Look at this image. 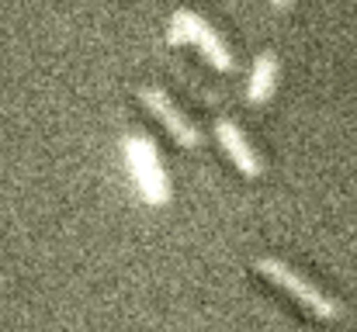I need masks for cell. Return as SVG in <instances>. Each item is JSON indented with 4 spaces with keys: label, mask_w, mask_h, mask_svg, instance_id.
I'll return each mask as SVG.
<instances>
[{
    "label": "cell",
    "mask_w": 357,
    "mask_h": 332,
    "mask_svg": "<svg viewBox=\"0 0 357 332\" xmlns=\"http://www.w3.org/2000/svg\"><path fill=\"white\" fill-rule=\"evenodd\" d=\"M125 159L132 166V177L142 191V198L149 205H163L170 194H167V177L160 170V156H156V145L149 135H128L125 139Z\"/></svg>",
    "instance_id": "cell-3"
},
{
    "label": "cell",
    "mask_w": 357,
    "mask_h": 332,
    "mask_svg": "<svg viewBox=\"0 0 357 332\" xmlns=\"http://www.w3.org/2000/svg\"><path fill=\"white\" fill-rule=\"evenodd\" d=\"M139 101L146 104V111H153V114L167 125V132H170L181 145H188V149H191V145H198V139H202V135H198V128H195V125L177 111V104H174L163 90H156V87H139Z\"/></svg>",
    "instance_id": "cell-4"
},
{
    "label": "cell",
    "mask_w": 357,
    "mask_h": 332,
    "mask_svg": "<svg viewBox=\"0 0 357 332\" xmlns=\"http://www.w3.org/2000/svg\"><path fill=\"white\" fill-rule=\"evenodd\" d=\"M274 80H278V59H274V52H264L253 66V77H250V101L264 104L274 94Z\"/></svg>",
    "instance_id": "cell-6"
},
{
    "label": "cell",
    "mask_w": 357,
    "mask_h": 332,
    "mask_svg": "<svg viewBox=\"0 0 357 332\" xmlns=\"http://www.w3.org/2000/svg\"><path fill=\"white\" fill-rule=\"evenodd\" d=\"M257 274L260 277H267L274 287H281L284 294H291L305 312H312L316 319H337L340 315V305L333 301V298H326L319 287H312L302 274H295L288 263H281V260H274V256H260L257 260Z\"/></svg>",
    "instance_id": "cell-1"
},
{
    "label": "cell",
    "mask_w": 357,
    "mask_h": 332,
    "mask_svg": "<svg viewBox=\"0 0 357 332\" xmlns=\"http://www.w3.org/2000/svg\"><path fill=\"white\" fill-rule=\"evenodd\" d=\"M167 42H170V45L191 42V45L202 49V56H205L215 70H233V56H229V49L222 45V38L212 31V24H208L205 17H198V14H191V10H177V14L170 17Z\"/></svg>",
    "instance_id": "cell-2"
},
{
    "label": "cell",
    "mask_w": 357,
    "mask_h": 332,
    "mask_svg": "<svg viewBox=\"0 0 357 332\" xmlns=\"http://www.w3.org/2000/svg\"><path fill=\"white\" fill-rule=\"evenodd\" d=\"M274 3H278V7H284V3H288V0H274Z\"/></svg>",
    "instance_id": "cell-7"
},
{
    "label": "cell",
    "mask_w": 357,
    "mask_h": 332,
    "mask_svg": "<svg viewBox=\"0 0 357 332\" xmlns=\"http://www.w3.org/2000/svg\"><path fill=\"white\" fill-rule=\"evenodd\" d=\"M215 135H219V142H222V149L229 152V159L239 166V173L243 177H260V159H257V152L250 149V142L243 139V132H239L236 125L229 121V118H219V125H215Z\"/></svg>",
    "instance_id": "cell-5"
}]
</instances>
